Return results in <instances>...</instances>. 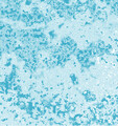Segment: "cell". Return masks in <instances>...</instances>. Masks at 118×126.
<instances>
[{
  "mask_svg": "<svg viewBox=\"0 0 118 126\" xmlns=\"http://www.w3.org/2000/svg\"><path fill=\"white\" fill-rule=\"evenodd\" d=\"M83 96L85 97V99L87 100L88 102H92V101H95V94L93 93L89 92V90H85V92H83Z\"/></svg>",
  "mask_w": 118,
  "mask_h": 126,
  "instance_id": "obj_1",
  "label": "cell"
},
{
  "mask_svg": "<svg viewBox=\"0 0 118 126\" xmlns=\"http://www.w3.org/2000/svg\"><path fill=\"white\" fill-rule=\"evenodd\" d=\"M2 58H3V54H2L1 52H0V61L2 60Z\"/></svg>",
  "mask_w": 118,
  "mask_h": 126,
  "instance_id": "obj_4",
  "label": "cell"
},
{
  "mask_svg": "<svg viewBox=\"0 0 118 126\" xmlns=\"http://www.w3.org/2000/svg\"><path fill=\"white\" fill-rule=\"evenodd\" d=\"M48 37H49V39L50 40H54L56 39V37H57V34H56V31H53V30H51V31H49L48 32Z\"/></svg>",
  "mask_w": 118,
  "mask_h": 126,
  "instance_id": "obj_2",
  "label": "cell"
},
{
  "mask_svg": "<svg viewBox=\"0 0 118 126\" xmlns=\"http://www.w3.org/2000/svg\"><path fill=\"white\" fill-rule=\"evenodd\" d=\"M70 78H71V80H72V82H73V84H75V85L78 84V80H77V78H76L75 75H70Z\"/></svg>",
  "mask_w": 118,
  "mask_h": 126,
  "instance_id": "obj_3",
  "label": "cell"
}]
</instances>
